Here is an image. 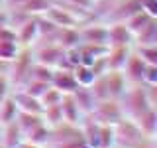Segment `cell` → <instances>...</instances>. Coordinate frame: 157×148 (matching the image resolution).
Returning a JSON list of instances; mask_svg holds the SVG:
<instances>
[{"label": "cell", "instance_id": "3957f363", "mask_svg": "<svg viewBox=\"0 0 157 148\" xmlns=\"http://www.w3.org/2000/svg\"><path fill=\"white\" fill-rule=\"evenodd\" d=\"M33 65V51H29L26 47L24 51H18V56L10 61V83H12V87L20 89L24 85V83L29 79V69Z\"/></svg>", "mask_w": 157, "mask_h": 148}, {"label": "cell", "instance_id": "30bf717a", "mask_svg": "<svg viewBox=\"0 0 157 148\" xmlns=\"http://www.w3.org/2000/svg\"><path fill=\"white\" fill-rule=\"evenodd\" d=\"M104 79H106V87H108V95H110V99H118L120 101V97L126 93V89L130 83L126 81L124 73L122 71H106L104 73Z\"/></svg>", "mask_w": 157, "mask_h": 148}, {"label": "cell", "instance_id": "7a4b0ae2", "mask_svg": "<svg viewBox=\"0 0 157 148\" xmlns=\"http://www.w3.org/2000/svg\"><path fill=\"white\" fill-rule=\"evenodd\" d=\"M120 105H122L124 115L128 118H132V121H136L144 111H147L151 105L147 101L144 83H140V85H128L126 93L120 97Z\"/></svg>", "mask_w": 157, "mask_h": 148}, {"label": "cell", "instance_id": "cb8c5ba5", "mask_svg": "<svg viewBox=\"0 0 157 148\" xmlns=\"http://www.w3.org/2000/svg\"><path fill=\"white\" fill-rule=\"evenodd\" d=\"M73 75H75L77 85H78V87H90V85H92V81L96 79L94 71H92V67H88V65H81V63H78L77 67H73Z\"/></svg>", "mask_w": 157, "mask_h": 148}, {"label": "cell", "instance_id": "60d3db41", "mask_svg": "<svg viewBox=\"0 0 157 148\" xmlns=\"http://www.w3.org/2000/svg\"><path fill=\"white\" fill-rule=\"evenodd\" d=\"M149 148H157V140H151V146Z\"/></svg>", "mask_w": 157, "mask_h": 148}, {"label": "cell", "instance_id": "7c38bea8", "mask_svg": "<svg viewBox=\"0 0 157 148\" xmlns=\"http://www.w3.org/2000/svg\"><path fill=\"white\" fill-rule=\"evenodd\" d=\"M61 113H63V121L69 122V125H75L78 126L81 125V121H82V113H81V109H78V105L75 103V99H73L71 93H65L61 99Z\"/></svg>", "mask_w": 157, "mask_h": 148}, {"label": "cell", "instance_id": "4fadbf2b", "mask_svg": "<svg viewBox=\"0 0 157 148\" xmlns=\"http://www.w3.org/2000/svg\"><path fill=\"white\" fill-rule=\"evenodd\" d=\"M12 97H14V101H16L20 113H32V115H41L43 113L41 101L36 99V97H32V95H28L22 89H16V93H14Z\"/></svg>", "mask_w": 157, "mask_h": 148}, {"label": "cell", "instance_id": "d6986e66", "mask_svg": "<svg viewBox=\"0 0 157 148\" xmlns=\"http://www.w3.org/2000/svg\"><path fill=\"white\" fill-rule=\"evenodd\" d=\"M18 113H20L18 105H16V101H14L12 95L2 99V101H0V125H8V122L16 121Z\"/></svg>", "mask_w": 157, "mask_h": 148}, {"label": "cell", "instance_id": "8fae6325", "mask_svg": "<svg viewBox=\"0 0 157 148\" xmlns=\"http://www.w3.org/2000/svg\"><path fill=\"white\" fill-rule=\"evenodd\" d=\"M132 46H118V47H108V51H106V67H108V71H122L124 69V63H126V59L128 56H130V51H132Z\"/></svg>", "mask_w": 157, "mask_h": 148}, {"label": "cell", "instance_id": "2e32d148", "mask_svg": "<svg viewBox=\"0 0 157 148\" xmlns=\"http://www.w3.org/2000/svg\"><path fill=\"white\" fill-rule=\"evenodd\" d=\"M55 43L63 49H73L81 46V34L78 28H59L55 34Z\"/></svg>", "mask_w": 157, "mask_h": 148}, {"label": "cell", "instance_id": "277c9868", "mask_svg": "<svg viewBox=\"0 0 157 148\" xmlns=\"http://www.w3.org/2000/svg\"><path fill=\"white\" fill-rule=\"evenodd\" d=\"M90 117L100 125H112L114 126L118 121H122L126 115L122 111V105L118 99H104V101H96L94 109H92Z\"/></svg>", "mask_w": 157, "mask_h": 148}, {"label": "cell", "instance_id": "ee69618b", "mask_svg": "<svg viewBox=\"0 0 157 148\" xmlns=\"http://www.w3.org/2000/svg\"><path fill=\"white\" fill-rule=\"evenodd\" d=\"M0 148H2V144H0Z\"/></svg>", "mask_w": 157, "mask_h": 148}, {"label": "cell", "instance_id": "f6af8a7d", "mask_svg": "<svg viewBox=\"0 0 157 148\" xmlns=\"http://www.w3.org/2000/svg\"><path fill=\"white\" fill-rule=\"evenodd\" d=\"M0 2H2V0H0Z\"/></svg>", "mask_w": 157, "mask_h": 148}, {"label": "cell", "instance_id": "d6a6232c", "mask_svg": "<svg viewBox=\"0 0 157 148\" xmlns=\"http://www.w3.org/2000/svg\"><path fill=\"white\" fill-rule=\"evenodd\" d=\"M144 85H157V65L147 63L144 71Z\"/></svg>", "mask_w": 157, "mask_h": 148}, {"label": "cell", "instance_id": "83f0119b", "mask_svg": "<svg viewBox=\"0 0 157 148\" xmlns=\"http://www.w3.org/2000/svg\"><path fill=\"white\" fill-rule=\"evenodd\" d=\"M98 148H114V126L112 125H100Z\"/></svg>", "mask_w": 157, "mask_h": 148}, {"label": "cell", "instance_id": "b9f144b4", "mask_svg": "<svg viewBox=\"0 0 157 148\" xmlns=\"http://www.w3.org/2000/svg\"><path fill=\"white\" fill-rule=\"evenodd\" d=\"M153 140H157V128H155V136H153Z\"/></svg>", "mask_w": 157, "mask_h": 148}, {"label": "cell", "instance_id": "f546056e", "mask_svg": "<svg viewBox=\"0 0 157 148\" xmlns=\"http://www.w3.org/2000/svg\"><path fill=\"white\" fill-rule=\"evenodd\" d=\"M61 99H63V93L51 85V87H49L47 91L41 95V99H39V101H41L43 107H49V105H59V103H61Z\"/></svg>", "mask_w": 157, "mask_h": 148}, {"label": "cell", "instance_id": "44dd1931", "mask_svg": "<svg viewBox=\"0 0 157 148\" xmlns=\"http://www.w3.org/2000/svg\"><path fill=\"white\" fill-rule=\"evenodd\" d=\"M151 20H155V18L147 16V14L144 12V10H140V12H136V14H134L132 18H128L124 24L128 26V30H130V32L134 34V39H136V36H137V34H140L141 30H144V28L147 26V24L151 22Z\"/></svg>", "mask_w": 157, "mask_h": 148}, {"label": "cell", "instance_id": "603a6c76", "mask_svg": "<svg viewBox=\"0 0 157 148\" xmlns=\"http://www.w3.org/2000/svg\"><path fill=\"white\" fill-rule=\"evenodd\" d=\"M16 122H18L20 130L24 132V136H26L28 132L32 130V128H36L37 125H41L43 118H41V115H32V113H18Z\"/></svg>", "mask_w": 157, "mask_h": 148}, {"label": "cell", "instance_id": "5b68a950", "mask_svg": "<svg viewBox=\"0 0 157 148\" xmlns=\"http://www.w3.org/2000/svg\"><path fill=\"white\" fill-rule=\"evenodd\" d=\"M81 34V43H92V46H106L108 47V26L104 22H92L82 24L78 28Z\"/></svg>", "mask_w": 157, "mask_h": 148}, {"label": "cell", "instance_id": "e575fe53", "mask_svg": "<svg viewBox=\"0 0 157 148\" xmlns=\"http://www.w3.org/2000/svg\"><path fill=\"white\" fill-rule=\"evenodd\" d=\"M10 87H12V83H10L8 75H0V101L10 95Z\"/></svg>", "mask_w": 157, "mask_h": 148}, {"label": "cell", "instance_id": "836d02e7", "mask_svg": "<svg viewBox=\"0 0 157 148\" xmlns=\"http://www.w3.org/2000/svg\"><path fill=\"white\" fill-rule=\"evenodd\" d=\"M140 2H141V10L147 16L157 20V0H140Z\"/></svg>", "mask_w": 157, "mask_h": 148}, {"label": "cell", "instance_id": "4dcf8cb0", "mask_svg": "<svg viewBox=\"0 0 157 148\" xmlns=\"http://www.w3.org/2000/svg\"><path fill=\"white\" fill-rule=\"evenodd\" d=\"M141 57H144L145 63H151V65H157V46H137L134 47Z\"/></svg>", "mask_w": 157, "mask_h": 148}, {"label": "cell", "instance_id": "f35d334b", "mask_svg": "<svg viewBox=\"0 0 157 148\" xmlns=\"http://www.w3.org/2000/svg\"><path fill=\"white\" fill-rule=\"evenodd\" d=\"M4 26H8V14L0 10V28H4Z\"/></svg>", "mask_w": 157, "mask_h": 148}, {"label": "cell", "instance_id": "74e56055", "mask_svg": "<svg viewBox=\"0 0 157 148\" xmlns=\"http://www.w3.org/2000/svg\"><path fill=\"white\" fill-rule=\"evenodd\" d=\"M18 148H47V146H39V144H33V142H29V140H22Z\"/></svg>", "mask_w": 157, "mask_h": 148}, {"label": "cell", "instance_id": "4316f807", "mask_svg": "<svg viewBox=\"0 0 157 148\" xmlns=\"http://www.w3.org/2000/svg\"><path fill=\"white\" fill-rule=\"evenodd\" d=\"M29 79H37V81L51 83V79H53V67H47V65H41V63L33 61L32 69H29Z\"/></svg>", "mask_w": 157, "mask_h": 148}, {"label": "cell", "instance_id": "52a82bcc", "mask_svg": "<svg viewBox=\"0 0 157 148\" xmlns=\"http://www.w3.org/2000/svg\"><path fill=\"white\" fill-rule=\"evenodd\" d=\"M63 56H65V49L51 42V43H43L41 47H37L36 51H33V61L55 69L59 63H61Z\"/></svg>", "mask_w": 157, "mask_h": 148}, {"label": "cell", "instance_id": "e0dca14e", "mask_svg": "<svg viewBox=\"0 0 157 148\" xmlns=\"http://www.w3.org/2000/svg\"><path fill=\"white\" fill-rule=\"evenodd\" d=\"M136 122H137V126L141 128V132H144L147 138L153 140L155 128H157V109L155 107H149L147 111H144L140 117L136 118Z\"/></svg>", "mask_w": 157, "mask_h": 148}, {"label": "cell", "instance_id": "7bdbcfd3", "mask_svg": "<svg viewBox=\"0 0 157 148\" xmlns=\"http://www.w3.org/2000/svg\"><path fill=\"white\" fill-rule=\"evenodd\" d=\"M0 136H2V125H0Z\"/></svg>", "mask_w": 157, "mask_h": 148}, {"label": "cell", "instance_id": "5bb4252c", "mask_svg": "<svg viewBox=\"0 0 157 148\" xmlns=\"http://www.w3.org/2000/svg\"><path fill=\"white\" fill-rule=\"evenodd\" d=\"M51 85L59 89V91L65 95V93H73L77 85V79L73 75V69H53V79H51Z\"/></svg>", "mask_w": 157, "mask_h": 148}, {"label": "cell", "instance_id": "8d00e7d4", "mask_svg": "<svg viewBox=\"0 0 157 148\" xmlns=\"http://www.w3.org/2000/svg\"><path fill=\"white\" fill-rule=\"evenodd\" d=\"M8 2V6H10V10H20L26 4V0H6Z\"/></svg>", "mask_w": 157, "mask_h": 148}, {"label": "cell", "instance_id": "d4e9b609", "mask_svg": "<svg viewBox=\"0 0 157 148\" xmlns=\"http://www.w3.org/2000/svg\"><path fill=\"white\" fill-rule=\"evenodd\" d=\"M41 118H43V122H45L49 128H53V126L61 125V122H65V121H63V113H61V105H49V107H43Z\"/></svg>", "mask_w": 157, "mask_h": 148}, {"label": "cell", "instance_id": "ba28073f", "mask_svg": "<svg viewBox=\"0 0 157 148\" xmlns=\"http://www.w3.org/2000/svg\"><path fill=\"white\" fill-rule=\"evenodd\" d=\"M106 26H108V47H118V46L134 47V34L128 30L124 22L106 24Z\"/></svg>", "mask_w": 157, "mask_h": 148}, {"label": "cell", "instance_id": "ab89813d", "mask_svg": "<svg viewBox=\"0 0 157 148\" xmlns=\"http://www.w3.org/2000/svg\"><path fill=\"white\" fill-rule=\"evenodd\" d=\"M149 146H151V140L144 142V144H137V146H134V148H149Z\"/></svg>", "mask_w": 157, "mask_h": 148}, {"label": "cell", "instance_id": "ac0fdd59", "mask_svg": "<svg viewBox=\"0 0 157 148\" xmlns=\"http://www.w3.org/2000/svg\"><path fill=\"white\" fill-rule=\"evenodd\" d=\"M71 95H73V99H75V103L78 105V109H81L82 115H90L92 109H94V105H96V99H94V95H92L90 89H88V87H77Z\"/></svg>", "mask_w": 157, "mask_h": 148}, {"label": "cell", "instance_id": "6da1fadb", "mask_svg": "<svg viewBox=\"0 0 157 148\" xmlns=\"http://www.w3.org/2000/svg\"><path fill=\"white\" fill-rule=\"evenodd\" d=\"M147 140H151V138H147L137 126V122L132 118L124 117L114 125V148H134Z\"/></svg>", "mask_w": 157, "mask_h": 148}, {"label": "cell", "instance_id": "7402d4cb", "mask_svg": "<svg viewBox=\"0 0 157 148\" xmlns=\"http://www.w3.org/2000/svg\"><path fill=\"white\" fill-rule=\"evenodd\" d=\"M49 132H51V128H49L45 122H41V125H37L36 128H32V130H29L28 134L24 136V140H29V142L39 144V146H47V142H49Z\"/></svg>", "mask_w": 157, "mask_h": 148}, {"label": "cell", "instance_id": "484cf974", "mask_svg": "<svg viewBox=\"0 0 157 148\" xmlns=\"http://www.w3.org/2000/svg\"><path fill=\"white\" fill-rule=\"evenodd\" d=\"M51 87V83H45V81H37V79H28L26 83H24L22 87V91H26L28 95H32V97H36V99H41V95L47 91V89Z\"/></svg>", "mask_w": 157, "mask_h": 148}, {"label": "cell", "instance_id": "f1b7e54d", "mask_svg": "<svg viewBox=\"0 0 157 148\" xmlns=\"http://www.w3.org/2000/svg\"><path fill=\"white\" fill-rule=\"evenodd\" d=\"M20 51L18 42H0V61H12Z\"/></svg>", "mask_w": 157, "mask_h": 148}, {"label": "cell", "instance_id": "9c48e42d", "mask_svg": "<svg viewBox=\"0 0 157 148\" xmlns=\"http://www.w3.org/2000/svg\"><path fill=\"white\" fill-rule=\"evenodd\" d=\"M16 39L22 46H33L39 39V28H37V16H29L26 22H22L16 28Z\"/></svg>", "mask_w": 157, "mask_h": 148}, {"label": "cell", "instance_id": "d590c367", "mask_svg": "<svg viewBox=\"0 0 157 148\" xmlns=\"http://www.w3.org/2000/svg\"><path fill=\"white\" fill-rule=\"evenodd\" d=\"M144 87H145V95L149 105L157 109V85H144Z\"/></svg>", "mask_w": 157, "mask_h": 148}, {"label": "cell", "instance_id": "8992f818", "mask_svg": "<svg viewBox=\"0 0 157 148\" xmlns=\"http://www.w3.org/2000/svg\"><path fill=\"white\" fill-rule=\"evenodd\" d=\"M145 65H147V63L144 61V57H141L136 49H132L130 56H128V59H126V63H124V69H122L126 81L130 83V85H140V83H144Z\"/></svg>", "mask_w": 157, "mask_h": 148}, {"label": "cell", "instance_id": "ffe728a7", "mask_svg": "<svg viewBox=\"0 0 157 148\" xmlns=\"http://www.w3.org/2000/svg\"><path fill=\"white\" fill-rule=\"evenodd\" d=\"M51 4L53 0H26V4L20 8V12L28 14V16H43L51 8Z\"/></svg>", "mask_w": 157, "mask_h": 148}, {"label": "cell", "instance_id": "1f68e13d", "mask_svg": "<svg viewBox=\"0 0 157 148\" xmlns=\"http://www.w3.org/2000/svg\"><path fill=\"white\" fill-rule=\"evenodd\" d=\"M67 6L78 8V10H85V12L92 14V8H94V0H63Z\"/></svg>", "mask_w": 157, "mask_h": 148}, {"label": "cell", "instance_id": "9a60e30c", "mask_svg": "<svg viewBox=\"0 0 157 148\" xmlns=\"http://www.w3.org/2000/svg\"><path fill=\"white\" fill-rule=\"evenodd\" d=\"M22 140H24V132L20 130L16 121L8 122V125H2V136H0L2 148H18Z\"/></svg>", "mask_w": 157, "mask_h": 148}, {"label": "cell", "instance_id": "bcb514c9", "mask_svg": "<svg viewBox=\"0 0 157 148\" xmlns=\"http://www.w3.org/2000/svg\"><path fill=\"white\" fill-rule=\"evenodd\" d=\"M94 2H96V0H94Z\"/></svg>", "mask_w": 157, "mask_h": 148}]
</instances>
